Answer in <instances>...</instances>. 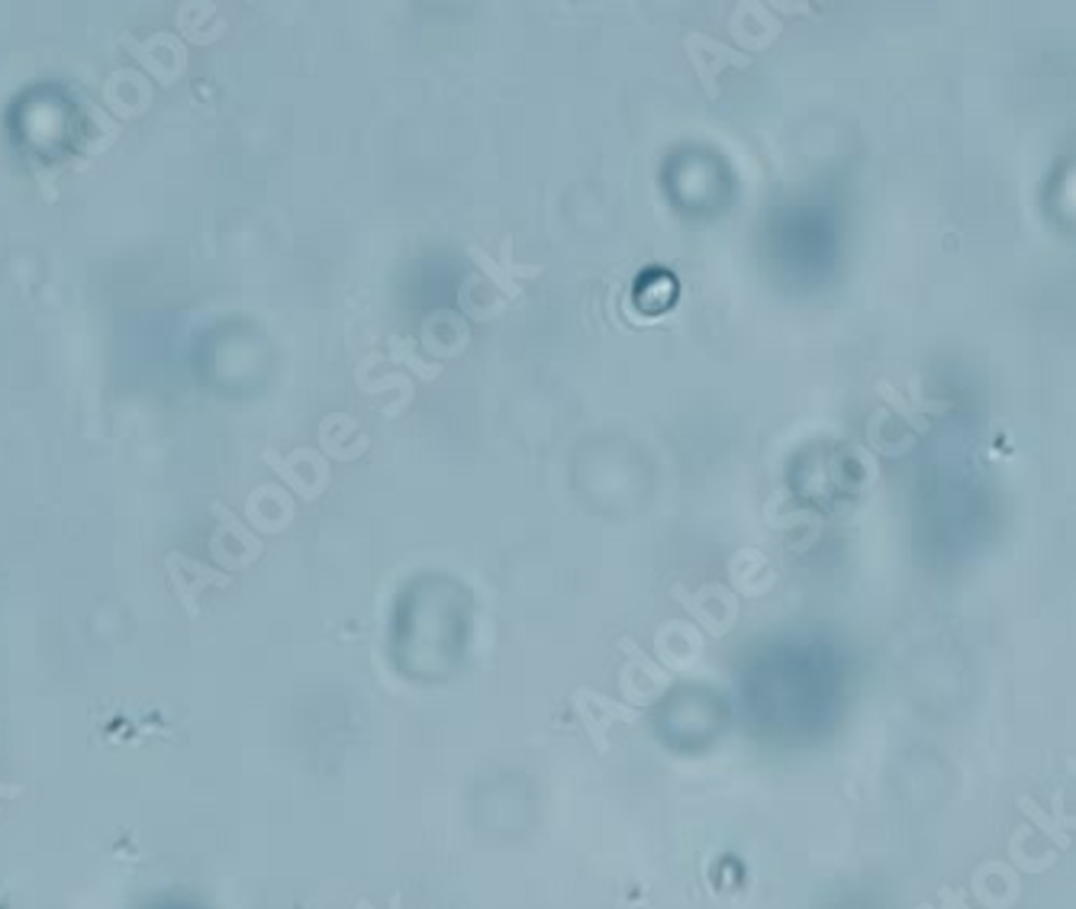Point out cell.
<instances>
[{
    "instance_id": "cell-1",
    "label": "cell",
    "mask_w": 1076,
    "mask_h": 909,
    "mask_svg": "<svg viewBox=\"0 0 1076 909\" xmlns=\"http://www.w3.org/2000/svg\"><path fill=\"white\" fill-rule=\"evenodd\" d=\"M120 46L129 49V55H133V59L152 75V81L162 84V88H171L187 68V49L174 33H152L145 39L120 36Z\"/></svg>"
},
{
    "instance_id": "cell-7",
    "label": "cell",
    "mask_w": 1076,
    "mask_h": 909,
    "mask_svg": "<svg viewBox=\"0 0 1076 909\" xmlns=\"http://www.w3.org/2000/svg\"><path fill=\"white\" fill-rule=\"evenodd\" d=\"M471 258H474V262H477V265H481V268H484V271L490 274L493 281L500 284V291H503L506 297H513V300L519 297V287H516V281H506V278H503V271H500L497 265H493L490 258H487V255H484L481 249H477V245H471Z\"/></svg>"
},
{
    "instance_id": "cell-4",
    "label": "cell",
    "mask_w": 1076,
    "mask_h": 909,
    "mask_svg": "<svg viewBox=\"0 0 1076 909\" xmlns=\"http://www.w3.org/2000/svg\"><path fill=\"white\" fill-rule=\"evenodd\" d=\"M574 710L580 716V723L587 726V735L593 739L596 752H600V755L609 748L606 735H609V729L619 723V719H622V723H635V719H638V710H632V706H625V703L609 700L603 694H596V690H574Z\"/></svg>"
},
{
    "instance_id": "cell-9",
    "label": "cell",
    "mask_w": 1076,
    "mask_h": 909,
    "mask_svg": "<svg viewBox=\"0 0 1076 909\" xmlns=\"http://www.w3.org/2000/svg\"><path fill=\"white\" fill-rule=\"evenodd\" d=\"M0 793H4V797H17V793H23V787H7V784H0Z\"/></svg>"
},
{
    "instance_id": "cell-3",
    "label": "cell",
    "mask_w": 1076,
    "mask_h": 909,
    "mask_svg": "<svg viewBox=\"0 0 1076 909\" xmlns=\"http://www.w3.org/2000/svg\"><path fill=\"white\" fill-rule=\"evenodd\" d=\"M683 49L690 52V65H693L696 78H700L709 100L716 97V78L722 68H748L751 65L745 52H738V49L725 46V42L712 39V36H703V33H693L683 39Z\"/></svg>"
},
{
    "instance_id": "cell-2",
    "label": "cell",
    "mask_w": 1076,
    "mask_h": 909,
    "mask_svg": "<svg viewBox=\"0 0 1076 909\" xmlns=\"http://www.w3.org/2000/svg\"><path fill=\"white\" fill-rule=\"evenodd\" d=\"M165 571H168V581L174 587V594H178L184 613L197 619L200 616V597L207 587H229L232 584V574H223L216 571L210 565H203V561L184 555V552H168L165 555Z\"/></svg>"
},
{
    "instance_id": "cell-8",
    "label": "cell",
    "mask_w": 1076,
    "mask_h": 909,
    "mask_svg": "<svg viewBox=\"0 0 1076 909\" xmlns=\"http://www.w3.org/2000/svg\"><path fill=\"white\" fill-rule=\"evenodd\" d=\"M938 900H941V909H970L964 903V893L961 890H951V887H941L938 890Z\"/></svg>"
},
{
    "instance_id": "cell-6",
    "label": "cell",
    "mask_w": 1076,
    "mask_h": 909,
    "mask_svg": "<svg viewBox=\"0 0 1076 909\" xmlns=\"http://www.w3.org/2000/svg\"><path fill=\"white\" fill-rule=\"evenodd\" d=\"M1031 832H1035L1031 826H1022V829L1012 832V839H1009V864H1012L1015 871H1022V874H1044V871H1051L1054 864H1057V848L1044 851V855H1038V858H1028L1025 839H1028Z\"/></svg>"
},
{
    "instance_id": "cell-5",
    "label": "cell",
    "mask_w": 1076,
    "mask_h": 909,
    "mask_svg": "<svg viewBox=\"0 0 1076 909\" xmlns=\"http://www.w3.org/2000/svg\"><path fill=\"white\" fill-rule=\"evenodd\" d=\"M1015 803H1019V810L1028 816L1031 826H1035L1038 832L1048 835V839L1054 842V848H1057V851H1067V848L1073 845L1070 832L1076 829V816H1067V813H1064V790H1060V787L1054 790V797H1051L1054 813L1041 810V806H1038L1035 800H1031L1028 793H1022V797L1015 800Z\"/></svg>"
}]
</instances>
